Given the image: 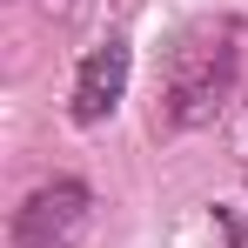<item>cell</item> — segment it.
<instances>
[{
	"label": "cell",
	"instance_id": "cell-1",
	"mask_svg": "<svg viewBox=\"0 0 248 248\" xmlns=\"http://www.w3.org/2000/svg\"><path fill=\"white\" fill-rule=\"evenodd\" d=\"M235 27L228 20H202L188 27L181 41L168 47V67H161V108L174 127H202L221 114L228 87H235Z\"/></svg>",
	"mask_w": 248,
	"mask_h": 248
},
{
	"label": "cell",
	"instance_id": "cell-2",
	"mask_svg": "<svg viewBox=\"0 0 248 248\" xmlns=\"http://www.w3.org/2000/svg\"><path fill=\"white\" fill-rule=\"evenodd\" d=\"M87 221H94L87 181H47L14 208V248H81Z\"/></svg>",
	"mask_w": 248,
	"mask_h": 248
},
{
	"label": "cell",
	"instance_id": "cell-3",
	"mask_svg": "<svg viewBox=\"0 0 248 248\" xmlns=\"http://www.w3.org/2000/svg\"><path fill=\"white\" fill-rule=\"evenodd\" d=\"M121 94H127V41H101L74 74V121L81 127L108 121L121 108Z\"/></svg>",
	"mask_w": 248,
	"mask_h": 248
}]
</instances>
